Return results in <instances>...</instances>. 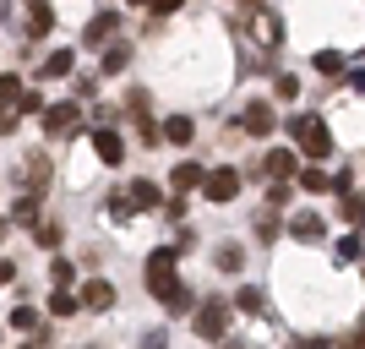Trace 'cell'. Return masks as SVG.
Segmentation results:
<instances>
[{
	"label": "cell",
	"instance_id": "cell-1",
	"mask_svg": "<svg viewBox=\"0 0 365 349\" xmlns=\"http://www.w3.org/2000/svg\"><path fill=\"white\" fill-rule=\"evenodd\" d=\"M142 278H148V289L169 305V311H185V305H191V289L175 278V251H153L148 268H142Z\"/></svg>",
	"mask_w": 365,
	"mask_h": 349
},
{
	"label": "cell",
	"instance_id": "cell-2",
	"mask_svg": "<svg viewBox=\"0 0 365 349\" xmlns=\"http://www.w3.org/2000/svg\"><path fill=\"white\" fill-rule=\"evenodd\" d=\"M294 142H300L305 158H327V153H333V131H327L317 115H300V121H294Z\"/></svg>",
	"mask_w": 365,
	"mask_h": 349
},
{
	"label": "cell",
	"instance_id": "cell-3",
	"mask_svg": "<svg viewBox=\"0 0 365 349\" xmlns=\"http://www.w3.org/2000/svg\"><path fill=\"white\" fill-rule=\"evenodd\" d=\"M245 22H251V33H257L262 49L284 44V16H278V11H267V6H245Z\"/></svg>",
	"mask_w": 365,
	"mask_h": 349
},
{
	"label": "cell",
	"instance_id": "cell-4",
	"mask_svg": "<svg viewBox=\"0 0 365 349\" xmlns=\"http://www.w3.org/2000/svg\"><path fill=\"white\" fill-rule=\"evenodd\" d=\"M76 126H82V109H76V104H49V109H44V137H49V142L76 137Z\"/></svg>",
	"mask_w": 365,
	"mask_h": 349
},
{
	"label": "cell",
	"instance_id": "cell-5",
	"mask_svg": "<svg viewBox=\"0 0 365 349\" xmlns=\"http://www.w3.org/2000/svg\"><path fill=\"white\" fill-rule=\"evenodd\" d=\"M229 317H235V305H229V300H207L197 311V338H224L229 333Z\"/></svg>",
	"mask_w": 365,
	"mask_h": 349
},
{
	"label": "cell",
	"instance_id": "cell-6",
	"mask_svg": "<svg viewBox=\"0 0 365 349\" xmlns=\"http://www.w3.org/2000/svg\"><path fill=\"white\" fill-rule=\"evenodd\" d=\"M202 197H207V202H235V197H240V169H207Z\"/></svg>",
	"mask_w": 365,
	"mask_h": 349
},
{
	"label": "cell",
	"instance_id": "cell-7",
	"mask_svg": "<svg viewBox=\"0 0 365 349\" xmlns=\"http://www.w3.org/2000/svg\"><path fill=\"white\" fill-rule=\"evenodd\" d=\"M22 164H28V175H16V181L28 186V197L38 202V197H44V191H49V158H44V153H28Z\"/></svg>",
	"mask_w": 365,
	"mask_h": 349
},
{
	"label": "cell",
	"instance_id": "cell-8",
	"mask_svg": "<svg viewBox=\"0 0 365 349\" xmlns=\"http://www.w3.org/2000/svg\"><path fill=\"white\" fill-rule=\"evenodd\" d=\"M240 121H245V131H251V137H267V131H273V104H262V98H257V104H245V115H240Z\"/></svg>",
	"mask_w": 365,
	"mask_h": 349
},
{
	"label": "cell",
	"instance_id": "cell-9",
	"mask_svg": "<svg viewBox=\"0 0 365 349\" xmlns=\"http://www.w3.org/2000/svg\"><path fill=\"white\" fill-rule=\"evenodd\" d=\"M93 153H98L104 164H120V158H125V142L115 137V126H104V131H93Z\"/></svg>",
	"mask_w": 365,
	"mask_h": 349
},
{
	"label": "cell",
	"instance_id": "cell-10",
	"mask_svg": "<svg viewBox=\"0 0 365 349\" xmlns=\"http://www.w3.org/2000/svg\"><path fill=\"white\" fill-rule=\"evenodd\" d=\"M115 305V284L109 278H93L88 289H82V311H109Z\"/></svg>",
	"mask_w": 365,
	"mask_h": 349
},
{
	"label": "cell",
	"instance_id": "cell-11",
	"mask_svg": "<svg viewBox=\"0 0 365 349\" xmlns=\"http://www.w3.org/2000/svg\"><path fill=\"white\" fill-rule=\"evenodd\" d=\"M22 82L16 76H0V121H16V109H22Z\"/></svg>",
	"mask_w": 365,
	"mask_h": 349
},
{
	"label": "cell",
	"instance_id": "cell-12",
	"mask_svg": "<svg viewBox=\"0 0 365 349\" xmlns=\"http://www.w3.org/2000/svg\"><path fill=\"white\" fill-rule=\"evenodd\" d=\"M262 169L273 175V186H289V175H294V153H289V148H273Z\"/></svg>",
	"mask_w": 365,
	"mask_h": 349
},
{
	"label": "cell",
	"instance_id": "cell-13",
	"mask_svg": "<svg viewBox=\"0 0 365 349\" xmlns=\"http://www.w3.org/2000/svg\"><path fill=\"white\" fill-rule=\"evenodd\" d=\"M169 181H175V191H197V186H207V169L185 158V164H175V175H169Z\"/></svg>",
	"mask_w": 365,
	"mask_h": 349
},
{
	"label": "cell",
	"instance_id": "cell-14",
	"mask_svg": "<svg viewBox=\"0 0 365 349\" xmlns=\"http://www.w3.org/2000/svg\"><path fill=\"white\" fill-rule=\"evenodd\" d=\"M164 137H169V142H180V148H185V142H197V126H191V115H169V121H164Z\"/></svg>",
	"mask_w": 365,
	"mask_h": 349
},
{
	"label": "cell",
	"instance_id": "cell-15",
	"mask_svg": "<svg viewBox=\"0 0 365 349\" xmlns=\"http://www.w3.org/2000/svg\"><path fill=\"white\" fill-rule=\"evenodd\" d=\"M294 241H322V235H327V229H322V218L317 213H294Z\"/></svg>",
	"mask_w": 365,
	"mask_h": 349
},
{
	"label": "cell",
	"instance_id": "cell-16",
	"mask_svg": "<svg viewBox=\"0 0 365 349\" xmlns=\"http://www.w3.org/2000/svg\"><path fill=\"white\" fill-rule=\"evenodd\" d=\"M125 197H131V208H142V213L164 202V197H158V186H153V181H137V186H131V191H125Z\"/></svg>",
	"mask_w": 365,
	"mask_h": 349
},
{
	"label": "cell",
	"instance_id": "cell-17",
	"mask_svg": "<svg viewBox=\"0 0 365 349\" xmlns=\"http://www.w3.org/2000/svg\"><path fill=\"white\" fill-rule=\"evenodd\" d=\"M49 28H55V11H49V6H28V33L33 39H44Z\"/></svg>",
	"mask_w": 365,
	"mask_h": 349
},
{
	"label": "cell",
	"instance_id": "cell-18",
	"mask_svg": "<svg viewBox=\"0 0 365 349\" xmlns=\"http://www.w3.org/2000/svg\"><path fill=\"white\" fill-rule=\"evenodd\" d=\"M71 66H76V55H71V49H55V55L44 61V76H71Z\"/></svg>",
	"mask_w": 365,
	"mask_h": 349
},
{
	"label": "cell",
	"instance_id": "cell-19",
	"mask_svg": "<svg viewBox=\"0 0 365 349\" xmlns=\"http://www.w3.org/2000/svg\"><path fill=\"white\" fill-rule=\"evenodd\" d=\"M49 311H55V317H71V311H82V300H76L71 289H55V295H49Z\"/></svg>",
	"mask_w": 365,
	"mask_h": 349
},
{
	"label": "cell",
	"instance_id": "cell-20",
	"mask_svg": "<svg viewBox=\"0 0 365 349\" xmlns=\"http://www.w3.org/2000/svg\"><path fill=\"white\" fill-rule=\"evenodd\" d=\"M11 328L16 333H33V328H38V311H33V305H11Z\"/></svg>",
	"mask_w": 365,
	"mask_h": 349
},
{
	"label": "cell",
	"instance_id": "cell-21",
	"mask_svg": "<svg viewBox=\"0 0 365 349\" xmlns=\"http://www.w3.org/2000/svg\"><path fill=\"white\" fill-rule=\"evenodd\" d=\"M115 22H120L115 11H98V16L88 22V39H104V33H115Z\"/></svg>",
	"mask_w": 365,
	"mask_h": 349
},
{
	"label": "cell",
	"instance_id": "cell-22",
	"mask_svg": "<svg viewBox=\"0 0 365 349\" xmlns=\"http://www.w3.org/2000/svg\"><path fill=\"white\" fill-rule=\"evenodd\" d=\"M317 71L322 76H338V71H344V55H338V49H322V55H317Z\"/></svg>",
	"mask_w": 365,
	"mask_h": 349
},
{
	"label": "cell",
	"instance_id": "cell-23",
	"mask_svg": "<svg viewBox=\"0 0 365 349\" xmlns=\"http://www.w3.org/2000/svg\"><path fill=\"white\" fill-rule=\"evenodd\" d=\"M344 218H349V224H365V197H360V191L344 197Z\"/></svg>",
	"mask_w": 365,
	"mask_h": 349
},
{
	"label": "cell",
	"instance_id": "cell-24",
	"mask_svg": "<svg viewBox=\"0 0 365 349\" xmlns=\"http://www.w3.org/2000/svg\"><path fill=\"white\" fill-rule=\"evenodd\" d=\"M218 268H224V273H240V246H218Z\"/></svg>",
	"mask_w": 365,
	"mask_h": 349
},
{
	"label": "cell",
	"instance_id": "cell-25",
	"mask_svg": "<svg viewBox=\"0 0 365 349\" xmlns=\"http://www.w3.org/2000/svg\"><path fill=\"white\" fill-rule=\"evenodd\" d=\"M300 186H305V191H327V186H333V175H322V169H305Z\"/></svg>",
	"mask_w": 365,
	"mask_h": 349
},
{
	"label": "cell",
	"instance_id": "cell-26",
	"mask_svg": "<svg viewBox=\"0 0 365 349\" xmlns=\"http://www.w3.org/2000/svg\"><path fill=\"white\" fill-rule=\"evenodd\" d=\"M125 61H131V49H104V71H125Z\"/></svg>",
	"mask_w": 365,
	"mask_h": 349
},
{
	"label": "cell",
	"instance_id": "cell-27",
	"mask_svg": "<svg viewBox=\"0 0 365 349\" xmlns=\"http://www.w3.org/2000/svg\"><path fill=\"white\" fill-rule=\"evenodd\" d=\"M49 278H55V289H66V284H71V278H76V268H71V262H55V268H49Z\"/></svg>",
	"mask_w": 365,
	"mask_h": 349
},
{
	"label": "cell",
	"instance_id": "cell-28",
	"mask_svg": "<svg viewBox=\"0 0 365 349\" xmlns=\"http://www.w3.org/2000/svg\"><path fill=\"white\" fill-rule=\"evenodd\" d=\"M104 213H109V218H131L137 208H131V197H109V202H104Z\"/></svg>",
	"mask_w": 365,
	"mask_h": 349
},
{
	"label": "cell",
	"instance_id": "cell-29",
	"mask_svg": "<svg viewBox=\"0 0 365 349\" xmlns=\"http://www.w3.org/2000/svg\"><path fill=\"white\" fill-rule=\"evenodd\" d=\"M33 235H38V246H61V224H49V218L33 229Z\"/></svg>",
	"mask_w": 365,
	"mask_h": 349
},
{
	"label": "cell",
	"instance_id": "cell-30",
	"mask_svg": "<svg viewBox=\"0 0 365 349\" xmlns=\"http://www.w3.org/2000/svg\"><path fill=\"white\" fill-rule=\"evenodd\" d=\"M235 305H240V311H262V289H240V300H235Z\"/></svg>",
	"mask_w": 365,
	"mask_h": 349
},
{
	"label": "cell",
	"instance_id": "cell-31",
	"mask_svg": "<svg viewBox=\"0 0 365 349\" xmlns=\"http://www.w3.org/2000/svg\"><path fill=\"white\" fill-rule=\"evenodd\" d=\"M344 349H365V322H354L349 333H344Z\"/></svg>",
	"mask_w": 365,
	"mask_h": 349
},
{
	"label": "cell",
	"instance_id": "cell-32",
	"mask_svg": "<svg viewBox=\"0 0 365 349\" xmlns=\"http://www.w3.org/2000/svg\"><path fill=\"white\" fill-rule=\"evenodd\" d=\"M338 257L354 262V257H360V241H354V235H344V241H338Z\"/></svg>",
	"mask_w": 365,
	"mask_h": 349
},
{
	"label": "cell",
	"instance_id": "cell-33",
	"mask_svg": "<svg viewBox=\"0 0 365 349\" xmlns=\"http://www.w3.org/2000/svg\"><path fill=\"white\" fill-rule=\"evenodd\" d=\"M164 344H169V333H164V328H153V333L142 338V349H164Z\"/></svg>",
	"mask_w": 365,
	"mask_h": 349
},
{
	"label": "cell",
	"instance_id": "cell-34",
	"mask_svg": "<svg viewBox=\"0 0 365 349\" xmlns=\"http://www.w3.org/2000/svg\"><path fill=\"white\" fill-rule=\"evenodd\" d=\"M11 278H16V268H11V262H0V284H11Z\"/></svg>",
	"mask_w": 365,
	"mask_h": 349
},
{
	"label": "cell",
	"instance_id": "cell-35",
	"mask_svg": "<svg viewBox=\"0 0 365 349\" xmlns=\"http://www.w3.org/2000/svg\"><path fill=\"white\" fill-rule=\"evenodd\" d=\"M354 88H360V93H365V71H354Z\"/></svg>",
	"mask_w": 365,
	"mask_h": 349
},
{
	"label": "cell",
	"instance_id": "cell-36",
	"mask_svg": "<svg viewBox=\"0 0 365 349\" xmlns=\"http://www.w3.org/2000/svg\"><path fill=\"white\" fill-rule=\"evenodd\" d=\"M229 349H245V344H229Z\"/></svg>",
	"mask_w": 365,
	"mask_h": 349
}]
</instances>
